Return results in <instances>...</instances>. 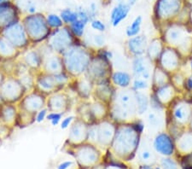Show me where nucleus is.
<instances>
[{
	"instance_id": "obj_47",
	"label": "nucleus",
	"mask_w": 192,
	"mask_h": 169,
	"mask_svg": "<svg viewBox=\"0 0 192 169\" xmlns=\"http://www.w3.org/2000/svg\"><path fill=\"white\" fill-rule=\"evenodd\" d=\"M92 41H93V44L97 47H99V48H102L105 45V38L104 36L101 35V34H95L92 37Z\"/></svg>"
},
{
	"instance_id": "obj_27",
	"label": "nucleus",
	"mask_w": 192,
	"mask_h": 169,
	"mask_svg": "<svg viewBox=\"0 0 192 169\" xmlns=\"http://www.w3.org/2000/svg\"><path fill=\"white\" fill-rule=\"evenodd\" d=\"M174 120L179 124H185L192 118V111L187 103L179 102L173 109Z\"/></svg>"
},
{
	"instance_id": "obj_45",
	"label": "nucleus",
	"mask_w": 192,
	"mask_h": 169,
	"mask_svg": "<svg viewBox=\"0 0 192 169\" xmlns=\"http://www.w3.org/2000/svg\"><path fill=\"white\" fill-rule=\"evenodd\" d=\"M49 113V110L48 109L45 107L43 108L42 109H40L39 111L36 114L35 116V122L36 123H42L45 120H46V117H47V115Z\"/></svg>"
},
{
	"instance_id": "obj_22",
	"label": "nucleus",
	"mask_w": 192,
	"mask_h": 169,
	"mask_svg": "<svg viewBox=\"0 0 192 169\" xmlns=\"http://www.w3.org/2000/svg\"><path fill=\"white\" fill-rule=\"evenodd\" d=\"M161 66L166 72L176 70L179 65V57L178 53L173 49L164 50L161 57Z\"/></svg>"
},
{
	"instance_id": "obj_14",
	"label": "nucleus",
	"mask_w": 192,
	"mask_h": 169,
	"mask_svg": "<svg viewBox=\"0 0 192 169\" xmlns=\"http://www.w3.org/2000/svg\"><path fill=\"white\" fill-rule=\"evenodd\" d=\"M18 60L21 61L24 65H26L35 74L42 70L44 60L39 50L34 48H28L25 50L21 53Z\"/></svg>"
},
{
	"instance_id": "obj_38",
	"label": "nucleus",
	"mask_w": 192,
	"mask_h": 169,
	"mask_svg": "<svg viewBox=\"0 0 192 169\" xmlns=\"http://www.w3.org/2000/svg\"><path fill=\"white\" fill-rule=\"evenodd\" d=\"M46 21H47L48 26L51 30H56V29L64 27V23L62 18L57 15H55V14L48 15V16L46 17Z\"/></svg>"
},
{
	"instance_id": "obj_31",
	"label": "nucleus",
	"mask_w": 192,
	"mask_h": 169,
	"mask_svg": "<svg viewBox=\"0 0 192 169\" xmlns=\"http://www.w3.org/2000/svg\"><path fill=\"white\" fill-rule=\"evenodd\" d=\"M161 52H162V46H161V42L160 40H154L150 43V45L148 46V58L151 61L157 60Z\"/></svg>"
},
{
	"instance_id": "obj_4",
	"label": "nucleus",
	"mask_w": 192,
	"mask_h": 169,
	"mask_svg": "<svg viewBox=\"0 0 192 169\" xmlns=\"http://www.w3.org/2000/svg\"><path fill=\"white\" fill-rule=\"evenodd\" d=\"M140 133L133 127L132 124L118 125L112 146L121 156L132 154L139 145Z\"/></svg>"
},
{
	"instance_id": "obj_13",
	"label": "nucleus",
	"mask_w": 192,
	"mask_h": 169,
	"mask_svg": "<svg viewBox=\"0 0 192 169\" xmlns=\"http://www.w3.org/2000/svg\"><path fill=\"white\" fill-rule=\"evenodd\" d=\"M94 86L95 84L93 82L84 74L73 79L67 87H70L82 101H87L91 97H92Z\"/></svg>"
},
{
	"instance_id": "obj_2",
	"label": "nucleus",
	"mask_w": 192,
	"mask_h": 169,
	"mask_svg": "<svg viewBox=\"0 0 192 169\" xmlns=\"http://www.w3.org/2000/svg\"><path fill=\"white\" fill-rule=\"evenodd\" d=\"M109 105V115L114 120L124 122L132 119L138 113L136 91L132 89L119 91Z\"/></svg>"
},
{
	"instance_id": "obj_33",
	"label": "nucleus",
	"mask_w": 192,
	"mask_h": 169,
	"mask_svg": "<svg viewBox=\"0 0 192 169\" xmlns=\"http://www.w3.org/2000/svg\"><path fill=\"white\" fill-rule=\"evenodd\" d=\"M136 100H137V107H138V114L143 115L147 111L149 107V98L144 93L140 91H136Z\"/></svg>"
},
{
	"instance_id": "obj_41",
	"label": "nucleus",
	"mask_w": 192,
	"mask_h": 169,
	"mask_svg": "<svg viewBox=\"0 0 192 169\" xmlns=\"http://www.w3.org/2000/svg\"><path fill=\"white\" fill-rule=\"evenodd\" d=\"M140 159L145 163H152L153 161H155V156L151 150H149L147 148H144L140 152Z\"/></svg>"
},
{
	"instance_id": "obj_30",
	"label": "nucleus",
	"mask_w": 192,
	"mask_h": 169,
	"mask_svg": "<svg viewBox=\"0 0 192 169\" xmlns=\"http://www.w3.org/2000/svg\"><path fill=\"white\" fill-rule=\"evenodd\" d=\"M156 96L158 98V100L161 102V104L167 103L173 99L174 96V88L172 84H166L164 86L157 89Z\"/></svg>"
},
{
	"instance_id": "obj_3",
	"label": "nucleus",
	"mask_w": 192,
	"mask_h": 169,
	"mask_svg": "<svg viewBox=\"0 0 192 169\" xmlns=\"http://www.w3.org/2000/svg\"><path fill=\"white\" fill-rule=\"evenodd\" d=\"M73 78L67 74L66 72H62L56 74H50L43 71L35 74L34 89L37 91L49 96L50 94L65 90Z\"/></svg>"
},
{
	"instance_id": "obj_44",
	"label": "nucleus",
	"mask_w": 192,
	"mask_h": 169,
	"mask_svg": "<svg viewBox=\"0 0 192 169\" xmlns=\"http://www.w3.org/2000/svg\"><path fill=\"white\" fill-rule=\"evenodd\" d=\"M76 117H77V116H67V117H65V118H63V120H62V121H61V123H60V127H61V129H68V128L71 126V125L73 124V122L74 121V120L76 119Z\"/></svg>"
},
{
	"instance_id": "obj_53",
	"label": "nucleus",
	"mask_w": 192,
	"mask_h": 169,
	"mask_svg": "<svg viewBox=\"0 0 192 169\" xmlns=\"http://www.w3.org/2000/svg\"><path fill=\"white\" fill-rule=\"evenodd\" d=\"M106 169H121L120 167L118 166H114V165H111V166H108Z\"/></svg>"
},
{
	"instance_id": "obj_35",
	"label": "nucleus",
	"mask_w": 192,
	"mask_h": 169,
	"mask_svg": "<svg viewBox=\"0 0 192 169\" xmlns=\"http://www.w3.org/2000/svg\"><path fill=\"white\" fill-rule=\"evenodd\" d=\"M166 39L173 45H183L186 40V37H183V33L181 31H179L178 29H173L168 33Z\"/></svg>"
},
{
	"instance_id": "obj_18",
	"label": "nucleus",
	"mask_w": 192,
	"mask_h": 169,
	"mask_svg": "<svg viewBox=\"0 0 192 169\" xmlns=\"http://www.w3.org/2000/svg\"><path fill=\"white\" fill-rule=\"evenodd\" d=\"M43 66L41 71L50 74H56L64 71V66H63V58L61 55L50 52L48 55L43 56Z\"/></svg>"
},
{
	"instance_id": "obj_54",
	"label": "nucleus",
	"mask_w": 192,
	"mask_h": 169,
	"mask_svg": "<svg viewBox=\"0 0 192 169\" xmlns=\"http://www.w3.org/2000/svg\"><path fill=\"white\" fill-rule=\"evenodd\" d=\"M141 169H151V167H149V166H143Z\"/></svg>"
},
{
	"instance_id": "obj_9",
	"label": "nucleus",
	"mask_w": 192,
	"mask_h": 169,
	"mask_svg": "<svg viewBox=\"0 0 192 169\" xmlns=\"http://www.w3.org/2000/svg\"><path fill=\"white\" fill-rule=\"evenodd\" d=\"M1 36L22 52L31 47V42L28 39L24 26L19 22L5 28L1 32Z\"/></svg>"
},
{
	"instance_id": "obj_43",
	"label": "nucleus",
	"mask_w": 192,
	"mask_h": 169,
	"mask_svg": "<svg viewBox=\"0 0 192 169\" xmlns=\"http://www.w3.org/2000/svg\"><path fill=\"white\" fill-rule=\"evenodd\" d=\"M148 86H149V84L147 80H143L142 78H136L132 83V90L134 91H139L140 90L146 89L148 88Z\"/></svg>"
},
{
	"instance_id": "obj_37",
	"label": "nucleus",
	"mask_w": 192,
	"mask_h": 169,
	"mask_svg": "<svg viewBox=\"0 0 192 169\" xmlns=\"http://www.w3.org/2000/svg\"><path fill=\"white\" fill-rule=\"evenodd\" d=\"M60 16L62 18L63 22L64 24L70 26L71 24L74 22H75L76 21L79 19L78 16V13L77 12H74L73 10L69 9H63V11L61 12Z\"/></svg>"
},
{
	"instance_id": "obj_49",
	"label": "nucleus",
	"mask_w": 192,
	"mask_h": 169,
	"mask_svg": "<svg viewBox=\"0 0 192 169\" xmlns=\"http://www.w3.org/2000/svg\"><path fill=\"white\" fill-rule=\"evenodd\" d=\"M132 126H133V127L136 129V131H137L138 133H139L140 134L143 133L144 126H143V124L141 121H136L135 123L132 124Z\"/></svg>"
},
{
	"instance_id": "obj_16",
	"label": "nucleus",
	"mask_w": 192,
	"mask_h": 169,
	"mask_svg": "<svg viewBox=\"0 0 192 169\" xmlns=\"http://www.w3.org/2000/svg\"><path fill=\"white\" fill-rule=\"evenodd\" d=\"M116 126L112 121L106 119L98 123V143L103 146L111 145L115 135Z\"/></svg>"
},
{
	"instance_id": "obj_25",
	"label": "nucleus",
	"mask_w": 192,
	"mask_h": 169,
	"mask_svg": "<svg viewBox=\"0 0 192 169\" xmlns=\"http://www.w3.org/2000/svg\"><path fill=\"white\" fill-rule=\"evenodd\" d=\"M90 112L93 124H97L106 119L109 114V107L106 103L95 100V102H90Z\"/></svg>"
},
{
	"instance_id": "obj_32",
	"label": "nucleus",
	"mask_w": 192,
	"mask_h": 169,
	"mask_svg": "<svg viewBox=\"0 0 192 169\" xmlns=\"http://www.w3.org/2000/svg\"><path fill=\"white\" fill-rule=\"evenodd\" d=\"M168 79L166 76V73L165 70L161 68H156L154 76H153V84L157 89L167 84Z\"/></svg>"
},
{
	"instance_id": "obj_17",
	"label": "nucleus",
	"mask_w": 192,
	"mask_h": 169,
	"mask_svg": "<svg viewBox=\"0 0 192 169\" xmlns=\"http://www.w3.org/2000/svg\"><path fill=\"white\" fill-rule=\"evenodd\" d=\"M18 115L17 104L1 102L0 104V121L7 128L15 127Z\"/></svg>"
},
{
	"instance_id": "obj_28",
	"label": "nucleus",
	"mask_w": 192,
	"mask_h": 169,
	"mask_svg": "<svg viewBox=\"0 0 192 169\" xmlns=\"http://www.w3.org/2000/svg\"><path fill=\"white\" fill-rule=\"evenodd\" d=\"M110 81L117 87L126 89L132 83V76L125 71H115L112 74Z\"/></svg>"
},
{
	"instance_id": "obj_20",
	"label": "nucleus",
	"mask_w": 192,
	"mask_h": 169,
	"mask_svg": "<svg viewBox=\"0 0 192 169\" xmlns=\"http://www.w3.org/2000/svg\"><path fill=\"white\" fill-rule=\"evenodd\" d=\"M115 92L110 82L95 84L92 97L96 101H99L109 105L114 99Z\"/></svg>"
},
{
	"instance_id": "obj_34",
	"label": "nucleus",
	"mask_w": 192,
	"mask_h": 169,
	"mask_svg": "<svg viewBox=\"0 0 192 169\" xmlns=\"http://www.w3.org/2000/svg\"><path fill=\"white\" fill-rule=\"evenodd\" d=\"M86 25L87 24H85V22H83L82 21L78 19L75 22H74L70 26H68V27H69L70 31L72 32V33L74 34V36L75 37L76 39L81 40L84 36Z\"/></svg>"
},
{
	"instance_id": "obj_29",
	"label": "nucleus",
	"mask_w": 192,
	"mask_h": 169,
	"mask_svg": "<svg viewBox=\"0 0 192 169\" xmlns=\"http://www.w3.org/2000/svg\"><path fill=\"white\" fill-rule=\"evenodd\" d=\"M129 11L130 5H123V4L116 5L112 9L111 15H110L112 25L114 27H117L123 20H125L126 18Z\"/></svg>"
},
{
	"instance_id": "obj_51",
	"label": "nucleus",
	"mask_w": 192,
	"mask_h": 169,
	"mask_svg": "<svg viewBox=\"0 0 192 169\" xmlns=\"http://www.w3.org/2000/svg\"><path fill=\"white\" fill-rule=\"evenodd\" d=\"M184 86L186 87V89L189 90V91H192V78L190 77L186 80H184Z\"/></svg>"
},
{
	"instance_id": "obj_6",
	"label": "nucleus",
	"mask_w": 192,
	"mask_h": 169,
	"mask_svg": "<svg viewBox=\"0 0 192 169\" xmlns=\"http://www.w3.org/2000/svg\"><path fill=\"white\" fill-rule=\"evenodd\" d=\"M112 67L110 60H108L102 54H94L93 57L85 72V75L93 82L94 84H103L111 82Z\"/></svg>"
},
{
	"instance_id": "obj_48",
	"label": "nucleus",
	"mask_w": 192,
	"mask_h": 169,
	"mask_svg": "<svg viewBox=\"0 0 192 169\" xmlns=\"http://www.w3.org/2000/svg\"><path fill=\"white\" fill-rule=\"evenodd\" d=\"M162 166L164 169H177L174 162L169 159H166V160L164 159L162 160Z\"/></svg>"
},
{
	"instance_id": "obj_55",
	"label": "nucleus",
	"mask_w": 192,
	"mask_h": 169,
	"mask_svg": "<svg viewBox=\"0 0 192 169\" xmlns=\"http://www.w3.org/2000/svg\"><path fill=\"white\" fill-rule=\"evenodd\" d=\"M5 2H9L8 0H0V5H2V4H4Z\"/></svg>"
},
{
	"instance_id": "obj_46",
	"label": "nucleus",
	"mask_w": 192,
	"mask_h": 169,
	"mask_svg": "<svg viewBox=\"0 0 192 169\" xmlns=\"http://www.w3.org/2000/svg\"><path fill=\"white\" fill-rule=\"evenodd\" d=\"M91 27L93 28L94 30H97L98 32H104L105 29H106V26L100 20H91Z\"/></svg>"
},
{
	"instance_id": "obj_10",
	"label": "nucleus",
	"mask_w": 192,
	"mask_h": 169,
	"mask_svg": "<svg viewBox=\"0 0 192 169\" xmlns=\"http://www.w3.org/2000/svg\"><path fill=\"white\" fill-rule=\"evenodd\" d=\"M46 98L47 97L44 94L33 90L24 96L17 106L19 109L36 116L40 109L46 107Z\"/></svg>"
},
{
	"instance_id": "obj_36",
	"label": "nucleus",
	"mask_w": 192,
	"mask_h": 169,
	"mask_svg": "<svg viewBox=\"0 0 192 169\" xmlns=\"http://www.w3.org/2000/svg\"><path fill=\"white\" fill-rule=\"evenodd\" d=\"M141 25H142V16H139L138 17L135 18L132 23L126 28L125 33H126L127 37L132 38V37L138 35L140 32V29H141Z\"/></svg>"
},
{
	"instance_id": "obj_39",
	"label": "nucleus",
	"mask_w": 192,
	"mask_h": 169,
	"mask_svg": "<svg viewBox=\"0 0 192 169\" xmlns=\"http://www.w3.org/2000/svg\"><path fill=\"white\" fill-rule=\"evenodd\" d=\"M179 146L183 148L184 150H192V133H185L180 138Z\"/></svg>"
},
{
	"instance_id": "obj_1",
	"label": "nucleus",
	"mask_w": 192,
	"mask_h": 169,
	"mask_svg": "<svg viewBox=\"0 0 192 169\" xmlns=\"http://www.w3.org/2000/svg\"><path fill=\"white\" fill-rule=\"evenodd\" d=\"M64 71L73 79L84 75L94 53L82 42L73 45L62 55Z\"/></svg>"
},
{
	"instance_id": "obj_23",
	"label": "nucleus",
	"mask_w": 192,
	"mask_h": 169,
	"mask_svg": "<svg viewBox=\"0 0 192 169\" xmlns=\"http://www.w3.org/2000/svg\"><path fill=\"white\" fill-rule=\"evenodd\" d=\"M22 51L15 48L9 42L0 35V60L3 62L9 60H16Z\"/></svg>"
},
{
	"instance_id": "obj_57",
	"label": "nucleus",
	"mask_w": 192,
	"mask_h": 169,
	"mask_svg": "<svg viewBox=\"0 0 192 169\" xmlns=\"http://www.w3.org/2000/svg\"><path fill=\"white\" fill-rule=\"evenodd\" d=\"M190 66H191V70H192V62H191V64H190Z\"/></svg>"
},
{
	"instance_id": "obj_59",
	"label": "nucleus",
	"mask_w": 192,
	"mask_h": 169,
	"mask_svg": "<svg viewBox=\"0 0 192 169\" xmlns=\"http://www.w3.org/2000/svg\"><path fill=\"white\" fill-rule=\"evenodd\" d=\"M0 123H1V121H0Z\"/></svg>"
},
{
	"instance_id": "obj_5",
	"label": "nucleus",
	"mask_w": 192,
	"mask_h": 169,
	"mask_svg": "<svg viewBox=\"0 0 192 169\" xmlns=\"http://www.w3.org/2000/svg\"><path fill=\"white\" fill-rule=\"evenodd\" d=\"M22 24L33 46L45 43L52 31L47 24L46 18L40 14L27 16L23 19Z\"/></svg>"
},
{
	"instance_id": "obj_52",
	"label": "nucleus",
	"mask_w": 192,
	"mask_h": 169,
	"mask_svg": "<svg viewBox=\"0 0 192 169\" xmlns=\"http://www.w3.org/2000/svg\"><path fill=\"white\" fill-rule=\"evenodd\" d=\"M5 73L4 72L2 71L1 70V68H0V87H1V85L3 84V83H4V81L5 80Z\"/></svg>"
},
{
	"instance_id": "obj_24",
	"label": "nucleus",
	"mask_w": 192,
	"mask_h": 169,
	"mask_svg": "<svg viewBox=\"0 0 192 169\" xmlns=\"http://www.w3.org/2000/svg\"><path fill=\"white\" fill-rule=\"evenodd\" d=\"M127 48L134 57H141L147 49V40L145 36L137 35L130 38L127 42Z\"/></svg>"
},
{
	"instance_id": "obj_7",
	"label": "nucleus",
	"mask_w": 192,
	"mask_h": 169,
	"mask_svg": "<svg viewBox=\"0 0 192 169\" xmlns=\"http://www.w3.org/2000/svg\"><path fill=\"white\" fill-rule=\"evenodd\" d=\"M81 42V40L76 39L67 26L52 30L45 44L52 52L62 55L68 48Z\"/></svg>"
},
{
	"instance_id": "obj_26",
	"label": "nucleus",
	"mask_w": 192,
	"mask_h": 169,
	"mask_svg": "<svg viewBox=\"0 0 192 169\" xmlns=\"http://www.w3.org/2000/svg\"><path fill=\"white\" fill-rule=\"evenodd\" d=\"M154 147L157 151L163 155H170L173 150V141L169 136L165 133L157 135L154 142Z\"/></svg>"
},
{
	"instance_id": "obj_42",
	"label": "nucleus",
	"mask_w": 192,
	"mask_h": 169,
	"mask_svg": "<svg viewBox=\"0 0 192 169\" xmlns=\"http://www.w3.org/2000/svg\"><path fill=\"white\" fill-rule=\"evenodd\" d=\"M148 121H149V124L150 125V126L154 127V128H158L161 126V119L160 118V116H157L154 112H151L149 114Z\"/></svg>"
},
{
	"instance_id": "obj_21",
	"label": "nucleus",
	"mask_w": 192,
	"mask_h": 169,
	"mask_svg": "<svg viewBox=\"0 0 192 169\" xmlns=\"http://www.w3.org/2000/svg\"><path fill=\"white\" fill-rule=\"evenodd\" d=\"M132 74L136 78H142L148 80L150 78V71L148 59L143 57H134L132 64Z\"/></svg>"
},
{
	"instance_id": "obj_58",
	"label": "nucleus",
	"mask_w": 192,
	"mask_h": 169,
	"mask_svg": "<svg viewBox=\"0 0 192 169\" xmlns=\"http://www.w3.org/2000/svg\"><path fill=\"white\" fill-rule=\"evenodd\" d=\"M156 169H160V168H159V167H157V168H156Z\"/></svg>"
},
{
	"instance_id": "obj_60",
	"label": "nucleus",
	"mask_w": 192,
	"mask_h": 169,
	"mask_svg": "<svg viewBox=\"0 0 192 169\" xmlns=\"http://www.w3.org/2000/svg\"><path fill=\"white\" fill-rule=\"evenodd\" d=\"M191 120H192V119H191Z\"/></svg>"
},
{
	"instance_id": "obj_15",
	"label": "nucleus",
	"mask_w": 192,
	"mask_h": 169,
	"mask_svg": "<svg viewBox=\"0 0 192 169\" xmlns=\"http://www.w3.org/2000/svg\"><path fill=\"white\" fill-rule=\"evenodd\" d=\"M76 150L75 156L81 166L88 167L98 161V152L92 143H82L76 146Z\"/></svg>"
},
{
	"instance_id": "obj_40",
	"label": "nucleus",
	"mask_w": 192,
	"mask_h": 169,
	"mask_svg": "<svg viewBox=\"0 0 192 169\" xmlns=\"http://www.w3.org/2000/svg\"><path fill=\"white\" fill-rule=\"evenodd\" d=\"M64 115L61 113H57V112H49L46 120L50 122V124L52 126H57L61 123V121L63 120V117Z\"/></svg>"
},
{
	"instance_id": "obj_19",
	"label": "nucleus",
	"mask_w": 192,
	"mask_h": 169,
	"mask_svg": "<svg viewBox=\"0 0 192 169\" xmlns=\"http://www.w3.org/2000/svg\"><path fill=\"white\" fill-rule=\"evenodd\" d=\"M18 20L16 9L9 2L0 5V31L2 32L7 27L18 22Z\"/></svg>"
},
{
	"instance_id": "obj_50",
	"label": "nucleus",
	"mask_w": 192,
	"mask_h": 169,
	"mask_svg": "<svg viewBox=\"0 0 192 169\" xmlns=\"http://www.w3.org/2000/svg\"><path fill=\"white\" fill-rule=\"evenodd\" d=\"M73 161L71 160H66V161H63L61 164L58 165L57 167V169H67L68 167H70L72 165H73Z\"/></svg>"
},
{
	"instance_id": "obj_56",
	"label": "nucleus",
	"mask_w": 192,
	"mask_h": 169,
	"mask_svg": "<svg viewBox=\"0 0 192 169\" xmlns=\"http://www.w3.org/2000/svg\"><path fill=\"white\" fill-rule=\"evenodd\" d=\"M2 144V140H1V138H0V145Z\"/></svg>"
},
{
	"instance_id": "obj_8",
	"label": "nucleus",
	"mask_w": 192,
	"mask_h": 169,
	"mask_svg": "<svg viewBox=\"0 0 192 169\" xmlns=\"http://www.w3.org/2000/svg\"><path fill=\"white\" fill-rule=\"evenodd\" d=\"M27 93L24 85L15 76H8L0 87V99L7 103L18 104Z\"/></svg>"
},
{
	"instance_id": "obj_11",
	"label": "nucleus",
	"mask_w": 192,
	"mask_h": 169,
	"mask_svg": "<svg viewBox=\"0 0 192 169\" xmlns=\"http://www.w3.org/2000/svg\"><path fill=\"white\" fill-rule=\"evenodd\" d=\"M71 106V98L64 90L50 94L46 98V108L49 112H57L65 115L70 110Z\"/></svg>"
},
{
	"instance_id": "obj_12",
	"label": "nucleus",
	"mask_w": 192,
	"mask_h": 169,
	"mask_svg": "<svg viewBox=\"0 0 192 169\" xmlns=\"http://www.w3.org/2000/svg\"><path fill=\"white\" fill-rule=\"evenodd\" d=\"M88 128L89 124L85 121L76 117L71 126L68 128V138L67 140L71 144L78 146L80 144L87 142L88 138Z\"/></svg>"
}]
</instances>
